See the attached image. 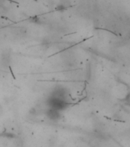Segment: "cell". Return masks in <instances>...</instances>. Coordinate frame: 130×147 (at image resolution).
<instances>
[{"label":"cell","mask_w":130,"mask_h":147,"mask_svg":"<svg viewBox=\"0 0 130 147\" xmlns=\"http://www.w3.org/2000/svg\"><path fill=\"white\" fill-rule=\"evenodd\" d=\"M47 116L48 118L51 119H57L61 117V113L60 111L49 108L47 111Z\"/></svg>","instance_id":"cell-1"}]
</instances>
